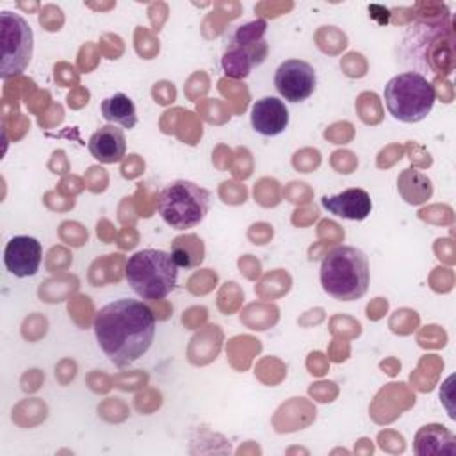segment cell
<instances>
[{"label":"cell","instance_id":"cell-16","mask_svg":"<svg viewBox=\"0 0 456 456\" xmlns=\"http://www.w3.org/2000/svg\"><path fill=\"white\" fill-rule=\"evenodd\" d=\"M397 191L406 203L420 205L431 198L433 185L424 173L408 167L397 178Z\"/></svg>","mask_w":456,"mask_h":456},{"label":"cell","instance_id":"cell-1","mask_svg":"<svg viewBox=\"0 0 456 456\" xmlns=\"http://www.w3.org/2000/svg\"><path fill=\"white\" fill-rule=\"evenodd\" d=\"M94 335L103 354L116 367H128L139 360L155 337V315L137 299H116L94 315Z\"/></svg>","mask_w":456,"mask_h":456},{"label":"cell","instance_id":"cell-10","mask_svg":"<svg viewBox=\"0 0 456 456\" xmlns=\"http://www.w3.org/2000/svg\"><path fill=\"white\" fill-rule=\"evenodd\" d=\"M289 119V109L280 98L264 96L251 107V126L255 132L265 137H274L285 132Z\"/></svg>","mask_w":456,"mask_h":456},{"label":"cell","instance_id":"cell-11","mask_svg":"<svg viewBox=\"0 0 456 456\" xmlns=\"http://www.w3.org/2000/svg\"><path fill=\"white\" fill-rule=\"evenodd\" d=\"M321 205L330 214L349 221H363L372 210V200L369 192L358 187L346 189L331 196L326 194L321 198Z\"/></svg>","mask_w":456,"mask_h":456},{"label":"cell","instance_id":"cell-14","mask_svg":"<svg viewBox=\"0 0 456 456\" xmlns=\"http://www.w3.org/2000/svg\"><path fill=\"white\" fill-rule=\"evenodd\" d=\"M171 256L178 269H194L205 258V244L196 233H183L173 239Z\"/></svg>","mask_w":456,"mask_h":456},{"label":"cell","instance_id":"cell-5","mask_svg":"<svg viewBox=\"0 0 456 456\" xmlns=\"http://www.w3.org/2000/svg\"><path fill=\"white\" fill-rule=\"evenodd\" d=\"M210 208V192L189 180L167 183L157 200V210L164 223L175 230L200 224Z\"/></svg>","mask_w":456,"mask_h":456},{"label":"cell","instance_id":"cell-3","mask_svg":"<svg viewBox=\"0 0 456 456\" xmlns=\"http://www.w3.org/2000/svg\"><path fill=\"white\" fill-rule=\"evenodd\" d=\"M125 278L130 289L146 301L164 299L178 281V265L171 253L162 249L135 251L125 265Z\"/></svg>","mask_w":456,"mask_h":456},{"label":"cell","instance_id":"cell-2","mask_svg":"<svg viewBox=\"0 0 456 456\" xmlns=\"http://www.w3.org/2000/svg\"><path fill=\"white\" fill-rule=\"evenodd\" d=\"M369 281V258L354 246H337L321 262V285L333 299H360L367 292Z\"/></svg>","mask_w":456,"mask_h":456},{"label":"cell","instance_id":"cell-12","mask_svg":"<svg viewBox=\"0 0 456 456\" xmlns=\"http://www.w3.org/2000/svg\"><path fill=\"white\" fill-rule=\"evenodd\" d=\"M89 153L103 164H116L126 153V137L123 128L109 123L100 126L87 142Z\"/></svg>","mask_w":456,"mask_h":456},{"label":"cell","instance_id":"cell-15","mask_svg":"<svg viewBox=\"0 0 456 456\" xmlns=\"http://www.w3.org/2000/svg\"><path fill=\"white\" fill-rule=\"evenodd\" d=\"M100 110H102L103 119L112 125H121L126 130H130L137 125L135 105L125 93H114L112 96H107L102 102Z\"/></svg>","mask_w":456,"mask_h":456},{"label":"cell","instance_id":"cell-7","mask_svg":"<svg viewBox=\"0 0 456 456\" xmlns=\"http://www.w3.org/2000/svg\"><path fill=\"white\" fill-rule=\"evenodd\" d=\"M34 53V32L28 21L12 11L0 12V77L21 75Z\"/></svg>","mask_w":456,"mask_h":456},{"label":"cell","instance_id":"cell-13","mask_svg":"<svg viewBox=\"0 0 456 456\" xmlns=\"http://www.w3.org/2000/svg\"><path fill=\"white\" fill-rule=\"evenodd\" d=\"M413 449L419 456L454 454L456 440H454V435L445 426L428 424L417 431Z\"/></svg>","mask_w":456,"mask_h":456},{"label":"cell","instance_id":"cell-8","mask_svg":"<svg viewBox=\"0 0 456 456\" xmlns=\"http://www.w3.org/2000/svg\"><path fill=\"white\" fill-rule=\"evenodd\" d=\"M317 86V73L314 66L301 59L283 61L274 73V87L290 103L310 98Z\"/></svg>","mask_w":456,"mask_h":456},{"label":"cell","instance_id":"cell-4","mask_svg":"<svg viewBox=\"0 0 456 456\" xmlns=\"http://www.w3.org/2000/svg\"><path fill=\"white\" fill-rule=\"evenodd\" d=\"M383 98L387 110L394 119L401 123H419L431 112L436 91L424 75L404 71L387 82Z\"/></svg>","mask_w":456,"mask_h":456},{"label":"cell","instance_id":"cell-9","mask_svg":"<svg viewBox=\"0 0 456 456\" xmlns=\"http://www.w3.org/2000/svg\"><path fill=\"white\" fill-rule=\"evenodd\" d=\"M43 258L41 242L30 235H14L4 249V264L16 278L34 276Z\"/></svg>","mask_w":456,"mask_h":456},{"label":"cell","instance_id":"cell-6","mask_svg":"<svg viewBox=\"0 0 456 456\" xmlns=\"http://www.w3.org/2000/svg\"><path fill=\"white\" fill-rule=\"evenodd\" d=\"M265 28L267 23L264 20H255L235 28L221 57V68L226 77L246 78L255 66L265 61Z\"/></svg>","mask_w":456,"mask_h":456}]
</instances>
